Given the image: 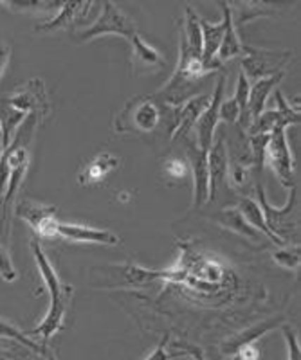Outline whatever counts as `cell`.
Returning <instances> with one entry per match:
<instances>
[{
  "label": "cell",
  "mask_w": 301,
  "mask_h": 360,
  "mask_svg": "<svg viewBox=\"0 0 301 360\" xmlns=\"http://www.w3.org/2000/svg\"><path fill=\"white\" fill-rule=\"evenodd\" d=\"M31 250H33L34 262H37L41 281H44L46 288L49 290L51 307L49 310H47L44 321H41L34 330L27 332V335H40L44 340H49L54 333L62 330L63 323H65L67 307H69L72 288L67 287L65 283H62V279L56 274L53 263L49 262L47 254L44 252V249H41V245L38 243V240H33V242H31Z\"/></svg>",
  "instance_id": "6da1fadb"
},
{
  "label": "cell",
  "mask_w": 301,
  "mask_h": 360,
  "mask_svg": "<svg viewBox=\"0 0 301 360\" xmlns=\"http://www.w3.org/2000/svg\"><path fill=\"white\" fill-rule=\"evenodd\" d=\"M161 103L155 96H136L114 119V130L117 134L132 131V134H150L157 128L162 117Z\"/></svg>",
  "instance_id": "7a4b0ae2"
},
{
  "label": "cell",
  "mask_w": 301,
  "mask_h": 360,
  "mask_svg": "<svg viewBox=\"0 0 301 360\" xmlns=\"http://www.w3.org/2000/svg\"><path fill=\"white\" fill-rule=\"evenodd\" d=\"M256 195H258V205H260L262 213H264L265 224H267L269 229L280 238L281 242L287 245L290 242V236L294 238L296 242V233H297V188L289 189V200L285 204V207H274L271 205V202L265 197L264 186H256Z\"/></svg>",
  "instance_id": "3957f363"
},
{
  "label": "cell",
  "mask_w": 301,
  "mask_h": 360,
  "mask_svg": "<svg viewBox=\"0 0 301 360\" xmlns=\"http://www.w3.org/2000/svg\"><path fill=\"white\" fill-rule=\"evenodd\" d=\"M136 33H139L136 24L120 6L112 4V2H103L98 18L89 27L78 29V40L91 41L94 38L107 37V34H116V37L130 40Z\"/></svg>",
  "instance_id": "277c9868"
},
{
  "label": "cell",
  "mask_w": 301,
  "mask_h": 360,
  "mask_svg": "<svg viewBox=\"0 0 301 360\" xmlns=\"http://www.w3.org/2000/svg\"><path fill=\"white\" fill-rule=\"evenodd\" d=\"M293 60V53L289 51L264 49V47H251L243 45L242 54V72L248 78H269L278 72H285V67Z\"/></svg>",
  "instance_id": "5b68a950"
},
{
  "label": "cell",
  "mask_w": 301,
  "mask_h": 360,
  "mask_svg": "<svg viewBox=\"0 0 301 360\" xmlns=\"http://www.w3.org/2000/svg\"><path fill=\"white\" fill-rule=\"evenodd\" d=\"M274 101H276V108H272V110L265 108L258 117L252 119L248 128L249 135L287 130L289 127H296L301 123L300 105H293V103L287 101L280 89H274Z\"/></svg>",
  "instance_id": "8992f818"
},
{
  "label": "cell",
  "mask_w": 301,
  "mask_h": 360,
  "mask_svg": "<svg viewBox=\"0 0 301 360\" xmlns=\"http://www.w3.org/2000/svg\"><path fill=\"white\" fill-rule=\"evenodd\" d=\"M265 164L274 172L280 184L290 189L296 186L294 176V159L289 146L287 130H274L269 135L267 150H265Z\"/></svg>",
  "instance_id": "52a82bcc"
},
{
  "label": "cell",
  "mask_w": 301,
  "mask_h": 360,
  "mask_svg": "<svg viewBox=\"0 0 301 360\" xmlns=\"http://www.w3.org/2000/svg\"><path fill=\"white\" fill-rule=\"evenodd\" d=\"M226 74H220L219 79H217V85H214L213 94H211L210 105L206 107V110L200 114L198 121L195 123V144H197L203 152H210L211 144L214 139V131L220 123L219 117V107L224 99V89H226Z\"/></svg>",
  "instance_id": "ba28073f"
},
{
  "label": "cell",
  "mask_w": 301,
  "mask_h": 360,
  "mask_svg": "<svg viewBox=\"0 0 301 360\" xmlns=\"http://www.w3.org/2000/svg\"><path fill=\"white\" fill-rule=\"evenodd\" d=\"M18 218L31 225L40 238H58V220H56V207L38 202L24 200L15 209Z\"/></svg>",
  "instance_id": "9c48e42d"
},
{
  "label": "cell",
  "mask_w": 301,
  "mask_h": 360,
  "mask_svg": "<svg viewBox=\"0 0 301 360\" xmlns=\"http://www.w3.org/2000/svg\"><path fill=\"white\" fill-rule=\"evenodd\" d=\"M8 105L22 114H34L37 117H46L49 114V99L41 79H31L24 86L8 98Z\"/></svg>",
  "instance_id": "30bf717a"
},
{
  "label": "cell",
  "mask_w": 301,
  "mask_h": 360,
  "mask_svg": "<svg viewBox=\"0 0 301 360\" xmlns=\"http://www.w3.org/2000/svg\"><path fill=\"white\" fill-rule=\"evenodd\" d=\"M211 94H195L179 107H172V121H169V139L175 141L179 137H186L193 130L195 123L200 114L210 105Z\"/></svg>",
  "instance_id": "8fae6325"
},
{
  "label": "cell",
  "mask_w": 301,
  "mask_h": 360,
  "mask_svg": "<svg viewBox=\"0 0 301 360\" xmlns=\"http://www.w3.org/2000/svg\"><path fill=\"white\" fill-rule=\"evenodd\" d=\"M188 168L193 176V205L203 207L210 200V172H207V152H203L195 144V141H188Z\"/></svg>",
  "instance_id": "7c38bea8"
},
{
  "label": "cell",
  "mask_w": 301,
  "mask_h": 360,
  "mask_svg": "<svg viewBox=\"0 0 301 360\" xmlns=\"http://www.w3.org/2000/svg\"><path fill=\"white\" fill-rule=\"evenodd\" d=\"M285 324V317L281 315H276V317H271V319L260 321V323H256L255 326H249L242 332L235 333L233 337H229L227 340L222 342V353L224 355H238L243 348H248V346H255V342L262 339L264 335H267L269 332L272 330H278V328Z\"/></svg>",
  "instance_id": "4fadbf2b"
},
{
  "label": "cell",
  "mask_w": 301,
  "mask_h": 360,
  "mask_svg": "<svg viewBox=\"0 0 301 360\" xmlns=\"http://www.w3.org/2000/svg\"><path fill=\"white\" fill-rule=\"evenodd\" d=\"M58 236L76 243H94V245L114 247L120 243V236L108 229H96L91 225L62 224L58 221Z\"/></svg>",
  "instance_id": "5bb4252c"
},
{
  "label": "cell",
  "mask_w": 301,
  "mask_h": 360,
  "mask_svg": "<svg viewBox=\"0 0 301 360\" xmlns=\"http://www.w3.org/2000/svg\"><path fill=\"white\" fill-rule=\"evenodd\" d=\"M92 8V2H62L60 4L58 13L49 20H44L34 27L37 33H53V31H60V29L72 27L78 24L82 17H85L89 9Z\"/></svg>",
  "instance_id": "9a60e30c"
},
{
  "label": "cell",
  "mask_w": 301,
  "mask_h": 360,
  "mask_svg": "<svg viewBox=\"0 0 301 360\" xmlns=\"http://www.w3.org/2000/svg\"><path fill=\"white\" fill-rule=\"evenodd\" d=\"M130 44H132V65L136 72H159V70L165 69V56L139 33L130 38Z\"/></svg>",
  "instance_id": "2e32d148"
},
{
  "label": "cell",
  "mask_w": 301,
  "mask_h": 360,
  "mask_svg": "<svg viewBox=\"0 0 301 360\" xmlns=\"http://www.w3.org/2000/svg\"><path fill=\"white\" fill-rule=\"evenodd\" d=\"M198 22H200V33H203V54H200V58L207 67L219 72L222 69V63L217 60V53H219L220 41H222L224 31H226V20L222 18L220 22L213 24V22L200 17Z\"/></svg>",
  "instance_id": "e0dca14e"
},
{
  "label": "cell",
  "mask_w": 301,
  "mask_h": 360,
  "mask_svg": "<svg viewBox=\"0 0 301 360\" xmlns=\"http://www.w3.org/2000/svg\"><path fill=\"white\" fill-rule=\"evenodd\" d=\"M117 168H120V157L112 155V153L107 152L98 153V155L92 157V159L83 166V169L78 175V184L85 186V188H87V186L99 184V182H103L105 179H108Z\"/></svg>",
  "instance_id": "ac0fdd59"
},
{
  "label": "cell",
  "mask_w": 301,
  "mask_h": 360,
  "mask_svg": "<svg viewBox=\"0 0 301 360\" xmlns=\"http://www.w3.org/2000/svg\"><path fill=\"white\" fill-rule=\"evenodd\" d=\"M220 9H222V18L226 20V31H224L222 41H220L219 53H217V60L220 63L238 58L243 54V44L240 41L238 34H236V25L235 18H233V9L231 4L220 2Z\"/></svg>",
  "instance_id": "d6986e66"
},
{
  "label": "cell",
  "mask_w": 301,
  "mask_h": 360,
  "mask_svg": "<svg viewBox=\"0 0 301 360\" xmlns=\"http://www.w3.org/2000/svg\"><path fill=\"white\" fill-rule=\"evenodd\" d=\"M227 150L224 146V137H220L217 143L211 144L207 152V172H210V200H213L220 186L226 182L227 176Z\"/></svg>",
  "instance_id": "ffe728a7"
},
{
  "label": "cell",
  "mask_w": 301,
  "mask_h": 360,
  "mask_svg": "<svg viewBox=\"0 0 301 360\" xmlns=\"http://www.w3.org/2000/svg\"><path fill=\"white\" fill-rule=\"evenodd\" d=\"M285 78V72H278L274 76H269V78L256 79L251 85L249 90V105H248V121L251 124V121L255 117L262 114L265 110V103H267L269 96L278 85L281 83V79Z\"/></svg>",
  "instance_id": "44dd1931"
},
{
  "label": "cell",
  "mask_w": 301,
  "mask_h": 360,
  "mask_svg": "<svg viewBox=\"0 0 301 360\" xmlns=\"http://www.w3.org/2000/svg\"><path fill=\"white\" fill-rule=\"evenodd\" d=\"M213 220L224 227V229L231 231V233L238 234V236L248 238L252 242H258V231L252 229L251 225L248 224V220L242 217L238 207H226L219 213L213 214Z\"/></svg>",
  "instance_id": "7402d4cb"
},
{
  "label": "cell",
  "mask_w": 301,
  "mask_h": 360,
  "mask_svg": "<svg viewBox=\"0 0 301 360\" xmlns=\"http://www.w3.org/2000/svg\"><path fill=\"white\" fill-rule=\"evenodd\" d=\"M236 207L240 209L242 217L248 220V224L251 225L252 229H256L258 233H262L264 236H267L272 243H276V245H280V247L285 245L280 238H278L276 234L272 233V231L267 227V224H265L264 213H262L260 205H258V202H256L255 198H249V197L242 198V200H240V204L236 205Z\"/></svg>",
  "instance_id": "603a6c76"
},
{
  "label": "cell",
  "mask_w": 301,
  "mask_h": 360,
  "mask_svg": "<svg viewBox=\"0 0 301 360\" xmlns=\"http://www.w3.org/2000/svg\"><path fill=\"white\" fill-rule=\"evenodd\" d=\"M25 117L27 115L9 107L8 101L0 105V127H2V146H4V150L9 146L11 139L15 137V131L24 123Z\"/></svg>",
  "instance_id": "cb8c5ba5"
},
{
  "label": "cell",
  "mask_w": 301,
  "mask_h": 360,
  "mask_svg": "<svg viewBox=\"0 0 301 360\" xmlns=\"http://www.w3.org/2000/svg\"><path fill=\"white\" fill-rule=\"evenodd\" d=\"M249 90H251V83H249V78L243 72H240L238 82H236V89H235V101L238 103L240 108V119L238 123L243 130H248L249 128V121H248V105H249Z\"/></svg>",
  "instance_id": "d4e9b609"
},
{
  "label": "cell",
  "mask_w": 301,
  "mask_h": 360,
  "mask_svg": "<svg viewBox=\"0 0 301 360\" xmlns=\"http://www.w3.org/2000/svg\"><path fill=\"white\" fill-rule=\"evenodd\" d=\"M269 135L271 134H256L249 135V150H251V164L256 172L260 173L265 166V150H267Z\"/></svg>",
  "instance_id": "484cf974"
},
{
  "label": "cell",
  "mask_w": 301,
  "mask_h": 360,
  "mask_svg": "<svg viewBox=\"0 0 301 360\" xmlns=\"http://www.w3.org/2000/svg\"><path fill=\"white\" fill-rule=\"evenodd\" d=\"M0 337L2 339H13L17 340L18 344H22V346H25V348L33 349V352L40 353V355H47V352L41 346H38L34 340H31L30 337H27V333H22L18 328H15L13 324L6 323V321L0 319Z\"/></svg>",
  "instance_id": "4316f807"
},
{
  "label": "cell",
  "mask_w": 301,
  "mask_h": 360,
  "mask_svg": "<svg viewBox=\"0 0 301 360\" xmlns=\"http://www.w3.org/2000/svg\"><path fill=\"white\" fill-rule=\"evenodd\" d=\"M272 259L278 266L287 270H300V245L281 247L272 252Z\"/></svg>",
  "instance_id": "83f0119b"
},
{
  "label": "cell",
  "mask_w": 301,
  "mask_h": 360,
  "mask_svg": "<svg viewBox=\"0 0 301 360\" xmlns=\"http://www.w3.org/2000/svg\"><path fill=\"white\" fill-rule=\"evenodd\" d=\"M269 13H271V8L260 4V2H243V4H240L238 25L245 24L249 20H255L258 17H264V15H269Z\"/></svg>",
  "instance_id": "f1b7e54d"
},
{
  "label": "cell",
  "mask_w": 301,
  "mask_h": 360,
  "mask_svg": "<svg viewBox=\"0 0 301 360\" xmlns=\"http://www.w3.org/2000/svg\"><path fill=\"white\" fill-rule=\"evenodd\" d=\"M281 333L287 342V353H289V360H301V348L300 340H297V333L294 332V328L289 324H281Z\"/></svg>",
  "instance_id": "f546056e"
},
{
  "label": "cell",
  "mask_w": 301,
  "mask_h": 360,
  "mask_svg": "<svg viewBox=\"0 0 301 360\" xmlns=\"http://www.w3.org/2000/svg\"><path fill=\"white\" fill-rule=\"evenodd\" d=\"M219 117L220 121L224 123H238L240 119V108H238V103L235 101V98H229V99H222L219 107Z\"/></svg>",
  "instance_id": "4dcf8cb0"
},
{
  "label": "cell",
  "mask_w": 301,
  "mask_h": 360,
  "mask_svg": "<svg viewBox=\"0 0 301 360\" xmlns=\"http://www.w3.org/2000/svg\"><path fill=\"white\" fill-rule=\"evenodd\" d=\"M227 175H229V182H231L233 188H242L249 179V168L238 160V162L227 166Z\"/></svg>",
  "instance_id": "1f68e13d"
},
{
  "label": "cell",
  "mask_w": 301,
  "mask_h": 360,
  "mask_svg": "<svg viewBox=\"0 0 301 360\" xmlns=\"http://www.w3.org/2000/svg\"><path fill=\"white\" fill-rule=\"evenodd\" d=\"M0 278L8 283H13L17 279V270L13 266V262L11 258H9L8 250L2 245H0Z\"/></svg>",
  "instance_id": "d6a6232c"
},
{
  "label": "cell",
  "mask_w": 301,
  "mask_h": 360,
  "mask_svg": "<svg viewBox=\"0 0 301 360\" xmlns=\"http://www.w3.org/2000/svg\"><path fill=\"white\" fill-rule=\"evenodd\" d=\"M6 6L15 11H49V9L60 8V4H53V2H8Z\"/></svg>",
  "instance_id": "836d02e7"
},
{
  "label": "cell",
  "mask_w": 301,
  "mask_h": 360,
  "mask_svg": "<svg viewBox=\"0 0 301 360\" xmlns=\"http://www.w3.org/2000/svg\"><path fill=\"white\" fill-rule=\"evenodd\" d=\"M169 349L177 356H190V360H206L203 349L191 346V344H174V346H169Z\"/></svg>",
  "instance_id": "e575fe53"
},
{
  "label": "cell",
  "mask_w": 301,
  "mask_h": 360,
  "mask_svg": "<svg viewBox=\"0 0 301 360\" xmlns=\"http://www.w3.org/2000/svg\"><path fill=\"white\" fill-rule=\"evenodd\" d=\"M168 340H169L168 335L162 337L161 342L157 344L155 348H153V352L150 353L145 360H174V359H177V356L174 355V352L169 349Z\"/></svg>",
  "instance_id": "d590c367"
},
{
  "label": "cell",
  "mask_w": 301,
  "mask_h": 360,
  "mask_svg": "<svg viewBox=\"0 0 301 360\" xmlns=\"http://www.w3.org/2000/svg\"><path fill=\"white\" fill-rule=\"evenodd\" d=\"M166 169H168L169 175H174V176H184L186 169H190V168H186L184 164H182L179 159H172L168 164H166Z\"/></svg>",
  "instance_id": "8d00e7d4"
},
{
  "label": "cell",
  "mask_w": 301,
  "mask_h": 360,
  "mask_svg": "<svg viewBox=\"0 0 301 360\" xmlns=\"http://www.w3.org/2000/svg\"><path fill=\"white\" fill-rule=\"evenodd\" d=\"M9 56H11V51H9V47H6L4 44H0V78H2V74H4L6 67H8Z\"/></svg>",
  "instance_id": "74e56055"
},
{
  "label": "cell",
  "mask_w": 301,
  "mask_h": 360,
  "mask_svg": "<svg viewBox=\"0 0 301 360\" xmlns=\"http://www.w3.org/2000/svg\"><path fill=\"white\" fill-rule=\"evenodd\" d=\"M238 355L242 360H256L258 359V349L252 348V346H248V348H243Z\"/></svg>",
  "instance_id": "f35d334b"
},
{
  "label": "cell",
  "mask_w": 301,
  "mask_h": 360,
  "mask_svg": "<svg viewBox=\"0 0 301 360\" xmlns=\"http://www.w3.org/2000/svg\"><path fill=\"white\" fill-rule=\"evenodd\" d=\"M229 360H242V359H240V355H233Z\"/></svg>",
  "instance_id": "ab89813d"
},
{
  "label": "cell",
  "mask_w": 301,
  "mask_h": 360,
  "mask_svg": "<svg viewBox=\"0 0 301 360\" xmlns=\"http://www.w3.org/2000/svg\"><path fill=\"white\" fill-rule=\"evenodd\" d=\"M0 139H2V127H0Z\"/></svg>",
  "instance_id": "60d3db41"
}]
</instances>
